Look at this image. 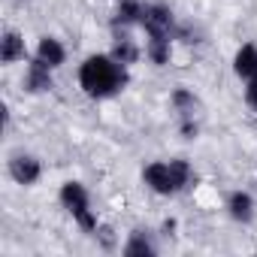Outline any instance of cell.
I'll return each instance as SVG.
<instances>
[{
  "mask_svg": "<svg viewBox=\"0 0 257 257\" xmlns=\"http://www.w3.org/2000/svg\"><path fill=\"white\" fill-rule=\"evenodd\" d=\"M143 16H146V4H143V0H121V4L115 7L112 28H131V25H143Z\"/></svg>",
  "mask_w": 257,
  "mask_h": 257,
  "instance_id": "cell-7",
  "label": "cell"
},
{
  "mask_svg": "<svg viewBox=\"0 0 257 257\" xmlns=\"http://www.w3.org/2000/svg\"><path fill=\"white\" fill-rule=\"evenodd\" d=\"M25 88L31 91V94H43V91H52L55 88V82H52V67L49 64H43L40 58L28 67V73H25Z\"/></svg>",
  "mask_w": 257,
  "mask_h": 257,
  "instance_id": "cell-6",
  "label": "cell"
},
{
  "mask_svg": "<svg viewBox=\"0 0 257 257\" xmlns=\"http://www.w3.org/2000/svg\"><path fill=\"white\" fill-rule=\"evenodd\" d=\"M61 203H64V209L73 215V221H76L82 230L94 233V230L100 227V224H97V215H94V209H91V200H88L85 185H79V182H67V185L61 188Z\"/></svg>",
  "mask_w": 257,
  "mask_h": 257,
  "instance_id": "cell-3",
  "label": "cell"
},
{
  "mask_svg": "<svg viewBox=\"0 0 257 257\" xmlns=\"http://www.w3.org/2000/svg\"><path fill=\"white\" fill-rule=\"evenodd\" d=\"M245 103L251 106V112H257V82H248V88H245Z\"/></svg>",
  "mask_w": 257,
  "mask_h": 257,
  "instance_id": "cell-16",
  "label": "cell"
},
{
  "mask_svg": "<svg viewBox=\"0 0 257 257\" xmlns=\"http://www.w3.org/2000/svg\"><path fill=\"white\" fill-rule=\"evenodd\" d=\"M79 85L94 100L115 97L127 85V67L121 61H115L112 55H91L79 67Z\"/></svg>",
  "mask_w": 257,
  "mask_h": 257,
  "instance_id": "cell-1",
  "label": "cell"
},
{
  "mask_svg": "<svg viewBox=\"0 0 257 257\" xmlns=\"http://www.w3.org/2000/svg\"><path fill=\"white\" fill-rule=\"evenodd\" d=\"M40 173H43V167H40V161L34 155H13L10 158V176H13V182L34 185L40 179Z\"/></svg>",
  "mask_w": 257,
  "mask_h": 257,
  "instance_id": "cell-5",
  "label": "cell"
},
{
  "mask_svg": "<svg viewBox=\"0 0 257 257\" xmlns=\"http://www.w3.org/2000/svg\"><path fill=\"white\" fill-rule=\"evenodd\" d=\"M146 55L152 58V64L164 67L173 55V37L170 34H149V43H146Z\"/></svg>",
  "mask_w": 257,
  "mask_h": 257,
  "instance_id": "cell-11",
  "label": "cell"
},
{
  "mask_svg": "<svg viewBox=\"0 0 257 257\" xmlns=\"http://www.w3.org/2000/svg\"><path fill=\"white\" fill-rule=\"evenodd\" d=\"M37 58L55 70V67H61V64H64L67 52H64V46H61L55 37H43V40H40V46H37Z\"/></svg>",
  "mask_w": 257,
  "mask_h": 257,
  "instance_id": "cell-14",
  "label": "cell"
},
{
  "mask_svg": "<svg viewBox=\"0 0 257 257\" xmlns=\"http://www.w3.org/2000/svg\"><path fill=\"white\" fill-rule=\"evenodd\" d=\"M227 212H230L233 221H239V224H251V221H254V200H251V194H245V191H233V194L227 197Z\"/></svg>",
  "mask_w": 257,
  "mask_h": 257,
  "instance_id": "cell-9",
  "label": "cell"
},
{
  "mask_svg": "<svg viewBox=\"0 0 257 257\" xmlns=\"http://www.w3.org/2000/svg\"><path fill=\"white\" fill-rule=\"evenodd\" d=\"M25 55H28V49H25L22 34L7 31L4 40H0V61H4V64H16V61H22Z\"/></svg>",
  "mask_w": 257,
  "mask_h": 257,
  "instance_id": "cell-12",
  "label": "cell"
},
{
  "mask_svg": "<svg viewBox=\"0 0 257 257\" xmlns=\"http://www.w3.org/2000/svg\"><path fill=\"white\" fill-rule=\"evenodd\" d=\"M121 254H124V257H155V254H158V248H155V242H152L143 230H134V233H131V239L124 242Z\"/></svg>",
  "mask_w": 257,
  "mask_h": 257,
  "instance_id": "cell-13",
  "label": "cell"
},
{
  "mask_svg": "<svg viewBox=\"0 0 257 257\" xmlns=\"http://www.w3.org/2000/svg\"><path fill=\"white\" fill-rule=\"evenodd\" d=\"M173 25H176V19H173L170 7H164V4H149L146 7V16H143L146 34H170L173 37Z\"/></svg>",
  "mask_w": 257,
  "mask_h": 257,
  "instance_id": "cell-4",
  "label": "cell"
},
{
  "mask_svg": "<svg viewBox=\"0 0 257 257\" xmlns=\"http://www.w3.org/2000/svg\"><path fill=\"white\" fill-rule=\"evenodd\" d=\"M94 236H100V242H103L106 248H112V230H109V227H97Z\"/></svg>",
  "mask_w": 257,
  "mask_h": 257,
  "instance_id": "cell-17",
  "label": "cell"
},
{
  "mask_svg": "<svg viewBox=\"0 0 257 257\" xmlns=\"http://www.w3.org/2000/svg\"><path fill=\"white\" fill-rule=\"evenodd\" d=\"M233 70H236L239 79H245V82H257V46L245 43V46L236 52V58H233Z\"/></svg>",
  "mask_w": 257,
  "mask_h": 257,
  "instance_id": "cell-8",
  "label": "cell"
},
{
  "mask_svg": "<svg viewBox=\"0 0 257 257\" xmlns=\"http://www.w3.org/2000/svg\"><path fill=\"white\" fill-rule=\"evenodd\" d=\"M170 100H173V106H176V112H179V118H182V121H194L200 100H197V97H194L188 88H176Z\"/></svg>",
  "mask_w": 257,
  "mask_h": 257,
  "instance_id": "cell-15",
  "label": "cell"
},
{
  "mask_svg": "<svg viewBox=\"0 0 257 257\" xmlns=\"http://www.w3.org/2000/svg\"><path fill=\"white\" fill-rule=\"evenodd\" d=\"M143 182L161 194V197H173L179 191H185L194 182V170L188 161H155L143 170Z\"/></svg>",
  "mask_w": 257,
  "mask_h": 257,
  "instance_id": "cell-2",
  "label": "cell"
},
{
  "mask_svg": "<svg viewBox=\"0 0 257 257\" xmlns=\"http://www.w3.org/2000/svg\"><path fill=\"white\" fill-rule=\"evenodd\" d=\"M112 58L115 61H121L124 67H131V64H137L140 61V49H137V43L124 34V28H115V46H112Z\"/></svg>",
  "mask_w": 257,
  "mask_h": 257,
  "instance_id": "cell-10",
  "label": "cell"
}]
</instances>
